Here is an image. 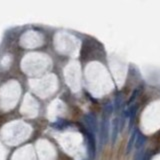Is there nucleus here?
Returning <instances> with one entry per match:
<instances>
[{"instance_id":"9","label":"nucleus","mask_w":160,"mask_h":160,"mask_svg":"<svg viewBox=\"0 0 160 160\" xmlns=\"http://www.w3.org/2000/svg\"><path fill=\"white\" fill-rule=\"evenodd\" d=\"M140 89L141 88L140 87H137L136 88V89L134 90V92L132 93V95H131V97H130V99H129L128 101H127V105L129 106V105H130L132 102H133L135 99H136V97H137V95L139 94V92H140Z\"/></svg>"},{"instance_id":"6","label":"nucleus","mask_w":160,"mask_h":160,"mask_svg":"<svg viewBox=\"0 0 160 160\" xmlns=\"http://www.w3.org/2000/svg\"><path fill=\"white\" fill-rule=\"evenodd\" d=\"M145 141H146V138L143 134L139 133L137 136H136V140H135V144H134V147L136 148V150L138 149H141V148H144V144H145Z\"/></svg>"},{"instance_id":"7","label":"nucleus","mask_w":160,"mask_h":160,"mask_svg":"<svg viewBox=\"0 0 160 160\" xmlns=\"http://www.w3.org/2000/svg\"><path fill=\"white\" fill-rule=\"evenodd\" d=\"M122 102H123V97H122L120 94L116 95L115 100H114V104H113L115 111H120L121 106H122Z\"/></svg>"},{"instance_id":"2","label":"nucleus","mask_w":160,"mask_h":160,"mask_svg":"<svg viewBox=\"0 0 160 160\" xmlns=\"http://www.w3.org/2000/svg\"><path fill=\"white\" fill-rule=\"evenodd\" d=\"M85 137L87 140V151L89 158L92 160L95 157L96 154V140H95V134H93L92 132L88 131L87 129L85 130Z\"/></svg>"},{"instance_id":"8","label":"nucleus","mask_w":160,"mask_h":160,"mask_svg":"<svg viewBox=\"0 0 160 160\" xmlns=\"http://www.w3.org/2000/svg\"><path fill=\"white\" fill-rule=\"evenodd\" d=\"M113 111H114V106H113V104L110 103V102H108V103L105 104L104 109H103V114H104V115L110 116V115L113 113Z\"/></svg>"},{"instance_id":"3","label":"nucleus","mask_w":160,"mask_h":160,"mask_svg":"<svg viewBox=\"0 0 160 160\" xmlns=\"http://www.w3.org/2000/svg\"><path fill=\"white\" fill-rule=\"evenodd\" d=\"M84 123L86 125L87 127V130L92 132L93 134H96L97 131H98V121L96 117H95V115L93 114H86L84 115Z\"/></svg>"},{"instance_id":"1","label":"nucleus","mask_w":160,"mask_h":160,"mask_svg":"<svg viewBox=\"0 0 160 160\" xmlns=\"http://www.w3.org/2000/svg\"><path fill=\"white\" fill-rule=\"evenodd\" d=\"M109 117L107 115L103 114V118L101 120L100 128H99V138H100V144L101 146H104L107 144L109 140V129H110V121Z\"/></svg>"},{"instance_id":"4","label":"nucleus","mask_w":160,"mask_h":160,"mask_svg":"<svg viewBox=\"0 0 160 160\" xmlns=\"http://www.w3.org/2000/svg\"><path fill=\"white\" fill-rule=\"evenodd\" d=\"M119 132H120V121H119V118L115 117L113 119L111 123V142L112 144H115L116 142Z\"/></svg>"},{"instance_id":"5","label":"nucleus","mask_w":160,"mask_h":160,"mask_svg":"<svg viewBox=\"0 0 160 160\" xmlns=\"http://www.w3.org/2000/svg\"><path fill=\"white\" fill-rule=\"evenodd\" d=\"M137 134H138V130L137 129H134V130L132 131V133L130 135V138H129V140H128L127 147H126V154H129V153L133 150L135 140H136V136H137Z\"/></svg>"},{"instance_id":"10","label":"nucleus","mask_w":160,"mask_h":160,"mask_svg":"<svg viewBox=\"0 0 160 160\" xmlns=\"http://www.w3.org/2000/svg\"><path fill=\"white\" fill-rule=\"evenodd\" d=\"M142 160H149V155L145 153L144 156H143V158H142Z\"/></svg>"}]
</instances>
